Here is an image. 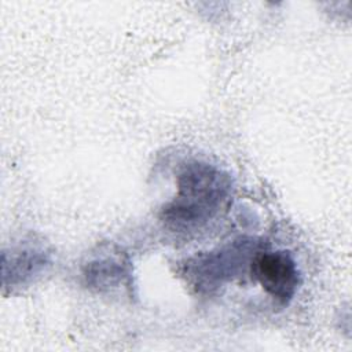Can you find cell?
Returning a JSON list of instances; mask_svg holds the SVG:
<instances>
[{
  "mask_svg": "<svg viewBox=\"0 0 352 352\" xmlns=\"http://www.w3.org/2000/svg\"><path fill=\"white\" fill-rule=\"evenodd\" d=\"M177 192L160 210L164 226L177 234L202 230L230 202V173L206 161H188L177 173Z\"/></svg>",
  "mask_w": 352,
  "mask_h": 352,
  "instance_id": "1",
  "label": "cell"
},
{
  "mask_svg": "<svg viewBox=\"0 0 352 352\" xmlns=\"http://www.w3.org/2000/svg\"><path fill=\"white\" fill-rule=\"evenodd\" d=\"M261 249L263 242L258 239L241 236L186 258L180 274L195 293L212 296L250 270L253 257Z\"/></svg>",
  "mask_w": 352,
  "mask_h": 352,
  "instance_id": "2",
  "label": "cell"
},
{
  "mask_svg": "<svg viewBox=\"0 0 352 352\" xmlns=\"http://www.w3.org/2000/svg\"><path fill=\"white\" fill-rule=\"evenodd\" d=\"M250 274L260 286L280 305H287L298 290V267L286 250H260L250 263Z\"/></svg>",
  "mask_w": 352,
  "mask_h": 352,
  "instance_id": "3",
  "label": "cell"
},
{
  "mask_svg": "<svg viewBox=\"0 0 352 352\" xmlns=\"http://www.w3.org/2000/svg\"><path fill=\"white\" fill-rule=\"evenodd\" d=\"M51 264L47 249L37 243H25L3 253V285L18 287L33 280Z\"/></svg>",
  "mask_w": 352,
  "mask_h": 352,
  "instance_id": "4",
  "label": "cell"
},
{
  "mask_svg": "<svg viewBox=\"0 0 352 352\" xmlns=\"http://www.w3.org/2000/svg\"><path fill=\"white\" fill-rule=\"evenodd\" d=\"M131 278V263L122 254L110 253L84 264L82 279L87 287L103 292L124 285Z\"/></svg>",
  "mask_w": 352,
  "mask_h": 352,
  "instance_id": "5",
  "label": "cell"
}]
</instances>
